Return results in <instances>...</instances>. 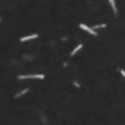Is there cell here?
I'll list each match as a JSON object with an SVG mask.
<instances>
[{
	"label": "cell",
	"instance_id": "5b68a950",
	"mask_svg": "<svg viewBox=\"0 0 125 125\" xmlns=\"http://www.w3.org/2000/svg\"><path fill=\"white\" fill-rule=\"evenodd\" d=\"M82 47H83L82 44H79L77 47H75V48H74V49H72V52H71V53H70V55H71V57H74V55H75V54H76V53H77V52H79V50H80V49H81V48H82Z\"/></svg>",
	"mask_w": 125,
	"mask_h": 125
},
{
	"label": "cell",
	"instance_id": "277c9868",
	"mask_svg": "<svg viewBox=\"0 0 125 125\" xmlns=\"http://www.w3.org/2000/svg\"><path fill=\"white\" fill-rule=\"evenodd\" d=\"M109 4H110V6H112V9H113V12H114V15H117V14H118V10H117L115 0H109Z\"/></svg>",
	"mask_w": 125,
	"mask_h": 125
},
{
	"label": "cell",
	"instance_id": "6da1fadb",
	"mask_svg": "<svg viewBox=\"0 0 125 125\" xmlns=\"http://www.w3.org/2000/svg\"><path fill=\"white\" fill-rule=\"evenodd\" d=\"M19 80H25V79H39L43 80L44 79V75L43 74H33V75H19L17 76Z\"/></svg>",
	"mask_w": 125,
	"mask_h": 125
},
{
	"label": "cell",
	"instance_id": "ba28073f",
	"mask_svg": "<svg viewBox=\"0 0 125 125\" xmlns=\"http://www.w3.org/2000/svg\"><path fill=\"white\" fill-rule=\"evenodd\" d=\"M119 70H120V74L124 76V77H125V70L124 69H119Z\"/></svg>",
	"mask_w": 125,
	"mask_h": 125
},
{
	"label": "cell",
	"instance_id": "52a82bcc",
	"mask_svg": "<svg viewBox=\"0 0 125 125\" xmlns=\"http://www.w3.org/2000/svg\"><path fill=\"white\" fill-rule=\"evenodd\" d=\"M102 27H106V25H104V23H102V25H97V26H95V27H93V30H97V28H102Z\"/></svg>",
	"mask_w": 125,
	"mask_h": 125
},
{
	"label": "cell",
	"instance_id": "3957f363",
	"mask_svg": "<svg viewBox=\"0 0 125 125\" xmlns=\"http://www.w3.org/2000/svg\"><path fill=\"white\" fill-rule=\"evenodd\" d=\"M37 37H38L37 33L30 34V36H25V37H22V38H20V42H27V41H31V39H36Z\"/></svg>",
	"mask_w": 125,
	"mask_h": 125
},
{
	"label": "cell",
	"instance_id": "9c48e42d",
	"mask_svg": "<svg viewBox=\"0 0 125 125\" xmlns=\"http://www.w3.org/2000/svg\"><path fill=\"white\" fill-rule=\"evenodd\" d=\"M0 22H1V20H0Z\"/></svg>",
	"mask_w": 125,
	"mask_h": 125
},
{
	"label": "cell",
	"instance_id": "7a4b0ae2",
	"mask_svg": "<svg viewBox=\"0 0 125 125\" xmlns=\"http://www.w3.org/2000/svg\"><path fill=\"white\" fill-rule=\"evenodd\" d=\"M80 28L83 30V31H86V32H88V33L92 34V36H97V32H96L93 28H90L88 26H86V25H83V23H80Z\"/></svg>",
	"mask_w": 125,
	"mask_h": 125
},
{
	"label": "cell",
	"instance_id": "8992f818",
	"mask_svg": "<svg viewBox=\"0 0 125 125\" xmlns=\"http://www.w3.org/2000/svg\"><path fill=\"white\" fill-rule=\"evenodd\" d=\"M27 92H28V88H25L23 91H21V92H19V93H16V95H15V98H19V97L23 96L25 93H27Z\"/></svg>",
	"mask_w": 125,
	"mask_h": 125
}]
</instances>
